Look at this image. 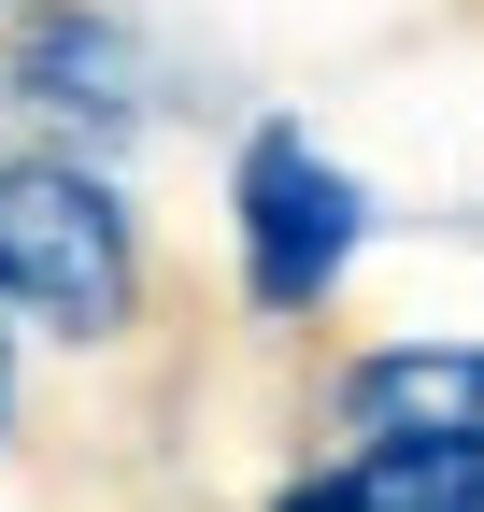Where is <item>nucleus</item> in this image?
Returning a JSON list of instances; mask_svg holds the SVG:
<instances>
[{"label":"nucleus","mask_w":484,"mask_h":512,"mask_svg":"<svg viewBox=\"0 0 484 512\" xmlns=\"http://www.w3.org/2000/svg\"><path fill=\"white\" fill-rule=\"evenodd\" d=\"M15 86L57 114V128H129L143 114V57H129V29L114 15H29V43H15Z\"/></svg>","instance_id":"nucleus-4"},{"label":"nucleus","mask_w":484,"mask_h":512,"mask_svg":"<svg viewBox=\"0 0 484 512\" xmlns=\"http://www.w3.org/2000/svg\"><path fill=\"white\" fill-rule=\"evenodd\" d=\"M0 299L43 313V328H129L143 299V256H129V200L86 171V157H15L0 171Z\"/></svg>","instance_id":"nucleus-1"},{"label":"nucleus","mask_w":484,"mask_h":512,"mask_svg":"<svg viewBox=\"0 0 484 512\" xmlns=\"http://www.w3.org/2000/svg\"><path fill=\"white\" fill-rule=\"evenodd\" d=\"M228 214H242V285H257V313H314L342 271H356V242H371V200H356V171L314 157V128H257L228 171Z\"/></svg>","instance_id":"nucleus-2"},{"label":"nucleus","mask_w":484,"mask_h":512,"mask_svg":"<svg viewBox=\"0 0 484 512\" xmlns=\"http://www.w3.org/2000/svg\"><path fill=\"white\" fill-rule=\"evenodd\" d=\"M356 441H484V342H385L342 370Z\"/></svg>","instance_id":"nucleus-3"},{"label":"nucleus","mask_w":484,"mask_h":512,"mask_svg":"<svg viewBox=\"0 0 484 512\" xmlns=\"http://www.w3.org/2000/svg\"><path fill=\"white\" fill-rule=\"evenodd\" d=\"M0 427H15V328H0Z\"/></svg>","instance_id":"nucleus-6"},{"label":"nucleus","mask_w":484,"mask_h":512,"mask_svg":"<svg viewBox=\"0 0 484 512\" xmlns=\"http://www.w3.org/2000/svg\"><path fill=\"white\" fill-rule=\"evenodd\" d=\"M285 512H484V441H356Z\"/></svg>","instance_id":"nucleus-5"}]
</instances>
